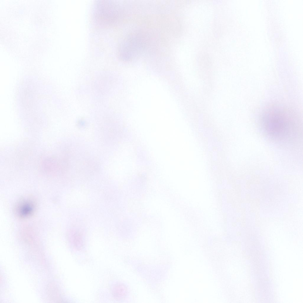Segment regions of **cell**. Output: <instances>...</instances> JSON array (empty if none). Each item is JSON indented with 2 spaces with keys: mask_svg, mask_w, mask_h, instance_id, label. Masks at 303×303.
<instances>
[{
  "mask_svg": "<svg viewBox=\"0 0 303 303\" xmlns=\"http://www.w3.org/2000/svg\"><path fill=\"white\" fill-rule=\"evenodd\" d=\"M261 122L266 134L277 141H292L300 135L301 122L298 115L283 106L273 105L267 109L262 115Z\"/></svg>",
  "mask_w": 303,
  "mask_h": 303,
  "instance_id": "6da1fadb",
  "label": "cell"
},
{
  "mask_svg": "<svg viewBox=\"0 0 303 303\" xmlns=\"http://www.w3.org/2000/svg\"><path fill=\"white\" fill-rule=\"evenodd\" d=\"M121 12L120 6L117 1L97 0L93 5L92 17L95 23L99 27L108 28L117 23Z\"/></svg>",
  "mask_w": 303,
  "mask_h": 303,
  "instance_id": "7a4b0ae2",
  "label": "cell"
},
{
  "mask_svg": "<svg viewBox=\"0 0 303 303\" xmlns=\"http://www.w3.org/2000/svg\"><path fill=\"white\" fill-rule=\"evenodd\" d=\"M36 208L35 202L30 199H25L18 203L15 208L17 216L20 218H25L30 216Z\"/></svg>",
  "mask_w": 303,
  "mask_h": 303,
  "instance_id": "3957f363",
  "label": "cell"
},
{
  "mask_svg": "<svg viewBox=\"0 0 303 303\" xmlns=\"http://www.w3.org/2000/svg\"><path fill=\"white\" fill-rule=\"evenodd\" d=\"M50 284L48 288L49 296L51 300L57 302L62 300L58 291L56 287L54 285Z\"/></svg>",
  "mask_w": 303,
  "mask_h": 303,
  "instance_id": "277c9868",
  "label": "cell"
}]
</instances>
